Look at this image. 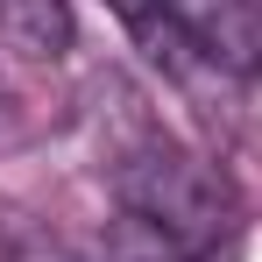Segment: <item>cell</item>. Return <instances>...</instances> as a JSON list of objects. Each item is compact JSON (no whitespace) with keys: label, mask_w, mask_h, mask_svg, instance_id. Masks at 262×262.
<instances>
[{"label":"cell","mask_w":262,"mask_h":262,"mask_svg":"<svg viewBox=\"0 0 262 262\" xmlns=\"http://www.w3.org/2000/svg\"><path fill=\"white\" fill-rule=\"evenodd\" d=\"M114 199L128 206V220L170 262H206L234 234V191H227V177L206 156L177 149L170 135L135 142L114 163Z\"/></svg>","instance_id":"obj_1"},{"label":"cell","mask_w":262,"mask_h":262,"mask_svg":"<svg viewBox=\"0 0 262 262\" xmlns=\"http://www.w3.org/2000/svg\"><path fill=\"white\" fill-rule=\"evenodd\" d=\"M170 21L206 50V64H227V71H248L255 64V0H163Z\"/></svg>","instance_id":"obj_2"},{"label":"cell","mask_w":262,"mask_h":262,"mask_svg":"<svg viewBox=\"0 0 262 262\" xmlns=\"http://www.w3.org/2000/svg\"><path fill=\"white\" fill-rule=\"evenodd\" d=\"M0 36L36 64H57L71 50V0H0Z\"/></svg>","instance_id":"obj_3"},{"label":"cell","mask_w":262,"mask_h":262,"mask_svg":"<svg viewBox=\"0 0 262 262\" xmlns=\"http://www.w3.org/2000/svg\"><path fill=\"white\" fill-rule=\"evenodd\" d=\"M106 7L128 21V36L149 50L163 71H191V64H206V50H199V43L170 21V7H163V0H106Z\"/></svg>","instance_id":"obj_4"},{"label":"cell","mask_w":262,"mask_h":262,"mask_svg":"<svg viewBox=\"0 0 262 262\" xmlns=\"http://www.w3.org/2000/svg\"><path fill=\"white\" fill-rule=\"evenodd\" d=\"M255 7H262V0H255Z\"/></svg>","instance_id":"obj_5"}]
</instances>
